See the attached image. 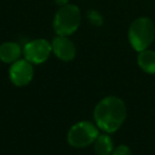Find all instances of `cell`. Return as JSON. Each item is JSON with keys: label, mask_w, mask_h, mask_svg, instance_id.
I'll use <instances>...</instances> for the list:
<instances>
[{"label": "cell", "mask_w": 155, "mask_h": 155, "mask_svg": "<svg viewBox=\"0 0 155 155\" xmlns=\"http://www.w3.org/2000/svg\"><path fill=\"white\" fill-rule=\"evenodd\" d=\"M98 127L106 133H114L127 118V107L120 98L110 96L97 104L94 112Z\"/></svg>", "instance_id": "obj_1"}, {"label": "cell", "mask_w": 155, "mask_h": 155, "mask_svg": "<svg viewBox=\"0 0 155 155\" xmlns=\"http://www.w3.org/2000/svg\"><path fill=\"white\" fill-rule=\"evenodd\" d=\"M155 38V26L148 17H139L131 24L129 41L134 50L140 52L148 49Z\"/></svg>", "instance_id": "obj_2"}, {"label": "cell", "mask_w": 155, "mask_h": 155, "mask_svg": "<svg viewBox=\"0 0 155 155\" xmlns=\"http://www.w3.org/2000/svg\"><path fill=\"white\" fill-rule=\"evenodd\" d=\"M81 13L79 8L73 5H63L54 16L53 28L58 35L68 36L77 31L80 26Z\"/></svg>", "instance_id": "obj_3"}, {"label": "cell", "mask_w": 155, "mask_h": 155, "mask_svg": "<svg viewBox=\"0 0 155 155\" xmlns=\"http://www.w3.org/2000/svg\"><path fill=\"white\" fill-rule=\"evenodd\" d=\"M99 136L98 127L91 121H80L75 123L68 132V142L75 148L89 146Z\"/></svg>", "instance_id": "obj_4"}, {"label": "cell", "mask_w": 155, "mask_h": 155, "mask_svg": "<svg viewBox=\"0 0 155 155\" xmlns=\"http://www.w3.org/2000/svg\"><path fill=\"white\" fill-rule=\"evenodd\" d=\"M52 46L46 39H34L25 45V58L31 64H41L46 62L50 55Z\"/></svg>", "instance_id": "obj_5"}, {"label": "cell", "mask_w": 155, "mask_h": 155, "mask_svg": "<svg viewBox=\"0 0 155 155\" xmlns=\"http://www.w3.org/2000/svg\"><path fill=\"white\" fill-rule=\"evenodd\" d=\"M33 78V67L27 60H18L10 68V79L16 86H25Z\"/></svg>", "instance_id": "obj_6"}, {"label": "cell", "mask_w": 155, "mask_h": 155, "mask_svg": "<svg viewBox=\"0 0 155 155\" xmlns=\"http://www.w3.org/2000/svg\"><path fill=\"white\" fill-rule=\"evenodd\" d=\"M51 46L54 54L62 61H71L75 56V47L67 36L58 35L53 39Z\"/></svg>", "instance_id": "obj_7"}, {"label": "cell", "mask_w": 155, "mask_h": 155, "mask_svg": "<svg viewBox=\"0 0 155 155\" xmlns=\"http://www.w3.org/2000/svg\"><path fill=\"white\" fill-rule=\"evenodd\" d=\"M21 49L16 43H5L0 46V60L5 63H14L18 61Z\"/></svg>", "instance_id": "obj_8"}, {"label": "cell", "mask_w": 155, "mask_h": 155, "mask_svg": "<svg viewBox=\"0 0 155 155\" xmlns=\"http://www.w3.org/2000/svg\"><path fill=\"white\" fill-rule=\"evenodd\" d=\"M137 62L139 67L149 74H155V51L143 50L138 54Z\"/></svg>", "instance_id": "obj_9"}, {"label": "cell", "mask_w": 155, "mask_h": 155, "mask_svg": "<svg viewBox=\"0 0 155 155\" xmlns=\"http://www.w3.org/2000/svg\"><path fill=\"white\" fill-rule=\"evenodd\" d=\"M114 150V144L110 136L102 134L95 140V151L98 155H110Z\"/></svg>", "instance_id": "obj_10"}, {"label": "cell", "mask_w": 155, "mask_h": 155, "mask_svg": "<svg viewBox=\"0 0 155 155\" xmlns=\"http://www.w3.org/2000/svg\"><path fill=\"white\" fill-rule=\"evenodd\" d=\"M113 155H132V152L127 146L121 144L113 151Z\"/></svg>", "instance_id": "obj_11"}, {"label": "cell", "mask_w": 155, "mask_h": 155, "mask_svg": "<svg viewBox=\"0 0 155 155\" xmlns=\"http://www.w3.org/2000/svg\"><path fill=\"white\" fill-rule=\"evenodd\" d=\"M88 18L91 19V21L93 22V24L96 25V26H100V25H102V17L98 12L91 11L88 13Z\"/></svg>", "instance_id": "obj_12"}, {"label": "cell", "mask_w": 155, "mask_h": 155, "mask_svg": "<svg viewBox=\"0 0 155 155\" xmlns=\"http://www.w3.org/2000/svg\"><path fill=\"white\" fill-rule=\"evenodd\" d=\"M55 2H56V5L63 7V5H68V0H55Z\"/></svg>", "instance_id": "obj_13"}]
</instances>
